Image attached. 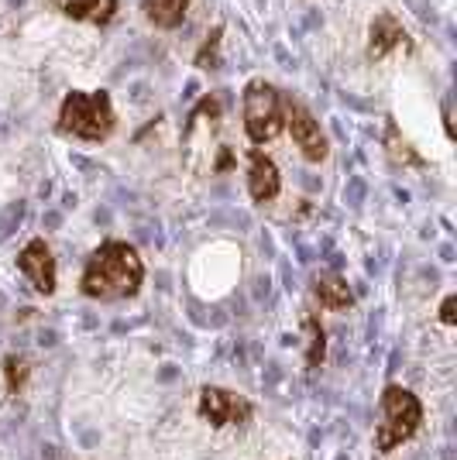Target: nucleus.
Instances as JSON below:
<instances>
[{"mask_svg": "<svg viewBox=\"0 0 457 460\" xmlns=\"http://www.w3.org/2000/svg\"><path fill=\"white\" fill-rule=\"evenodd\" d=\"M282 107H286V128L292 141H296V148L303 152L306 162H324L327 158V137L320 131V120L306 111L300 100H282Z\"/></svg>", "mask_w": 457, "mask_h": 460, "instance_id": "nucleus-5", "label": "nucleus"}, {"mask_svg": "<svg viewBox=\"0 0 457 460\" xmlns=\"http://www.w3.org/2000/svg\"><path fill=\"white\" fill-rule=\"evenodd\" d=\"M282 190V179H279V169L275 162L268 158L265 152L251 148L248 155V192L255 203H272Z\"/></svg>", "mask_w": 457, "mask_h": 460, "instance_id": "nucleus-8", "label": "nucleus"}, {"mask_svg": "<svg viewBox=\"0 0 457 460\" xmlns=\"http://www.w3.org/2000/svg\"><path fill=\"white\" fill-rule=\"evenodd\" d=\"M313 292H317L320 306L327 309H347L354 303V296H351V288H347V282H344L341 275H320Z\"/></svg>", "mask_w": 457, "mask_h": 460, "instance_id": "nucleus-12", "label": "nucleus"}, {"mask_svg": "<svg viewBox=\"0 0 457 460\" xmlns=\"http://www.w3.org/2000/svg\"><path fill=\"white\" fill-rule=\"evenodd\" d=\"M4 375H7V388L11 392H21V385L28 382V365L21 358H7L4 361Z\"/></svg>", "mask_w": 457, "mask_h": 460, "instance_id": "nucleus-15", "label": "nucleus"}, {"mask_svg": "<svg viewBox=\"0 0 457 460\" xmlns=\"http://www.w3.org/2000/svg\"><path fill=\"white\" fill-rule=\"evenodd\" d=\"M396 49H409V35H406V28H402L399 21L392 18V14H379V18L372 21V39H368V58H385L392 56Z\"/></svg>", "mask_w": 457, "mask_h": 460, "instance_id": "nucleus-9", "label": "nucleus"}, {"mask_svg": "<svg viewBox=\"0 0 457 460\" xmlns=\"http://www.w3.org/2000/svg\"><path fill=\"white\" fill-rule=\"evenodd\" d=\"M200 416L213 426H228V422H245L251 416V405L234 395L228 388H203L200 392Z\"/></svg>", "mask_w": 457, "mask_h": 460, "instance_id": "nucleus-6", "label": "nucleus"}, {"mask_svg": "<svg viewBox=\"0 0 457 460\" xmlns=\"http://www.w3.org/2000/svg\"><path fill=\"white\" fill-rule=\"evenodd\" d=\"M18 269L31 279V286L39 292H45V296L56 292V258H52V251L41 237L24 244V251L18 254Z\"/></svg>", "mask_w": 457, "mask_h": 460, "instance_id": "nucleus-7", "label": "nucleus"}, {"mask_svg": "<svg viewBox=\"0 0 457 460\" xmlns=\"http://www.w3.org/2000/svg\"><path fill=\"white\" fill-rule=\"evenodd\" d=\"M423 422V405L413 392H406L399 385H389L381 395V426L375 447L379 450H396L399 443H406Z\"/></svg>", "mask_w": 457, "mask_h": 460, "instance_id": "nucleus-4", "label": "nucleus"}, {"mask_svg": "<svg viewBox=\"0 0 457 460\" xmlns=\"http://www.w3.org/2000/svg\"><path fill=\"white\" fill-rule=\"evenodd\" d=\"M145 282V265L138 251L124 241H107L90 254L86 271H83V292L90 299H128Z\"/></svg>", "mask_w": 457, "mask_h": 460, "instance_id": "nucleus-1", "label": "nucleus"}, {"mask_svg": "<svg viewBox=\"0 0 457 460\" xmlns=\"http://www.w3.org/2000/svg\"><path fill=\"white\" fill-rule=\"evenodd\" d=\"M49 4L66 18L90 21V24H111L117 14V0H49Z\"/></svg>", "mask_w": 457, "mask_h": 460, "instance_id": "nucleus-10", "label": "nucleus"}, {"mask_svg": "<svg viewBox=\"0 0 457 460\" xmlns=\"http://www.w3.org/2000/svg\"><path fill=\"white\" fill-rule=\"evenodd\" d=\"M306 330H309V367H317L324 361V326L317 323V316H306Z\"/></svg>", "mask_w": 457, "mask_h": 460, "instance_id": "nucleus-13", "label": "nucleus"}, {"mask_svg": "<svg viewBox=\"0 0 457 460\" xmlns=\"http://www.w3.org/2000/svg\"><path fill=\"white\" fill-rule=\"evenodd\" d=\"M245 131L251 145H265L286 131V107L282 93L265 83V79H251L245 86Z\"/></svg>", "mask_w": 457, "mask_h": 460, "instance_id": "nucleus-3", "label": "nucleus"}, {"mask_svg": "<svg viewBox=\"0 0 457 460\" xmlns=\"http://www.w3.org/2000/svg\"><path fill=\"white\" fill-rule=\"evenodd\" d=\"M114 124V103L103 90H96V93L73 90L62 100V111H58V131L62 135L83 137V141H107Z\"/></svg>", "mask_w": 457, "mask_h": 460, "instance_id": "nucleus-2", "label": "nucleus"}, {"mask_svg": "<svg viewBox=\"0 0 457 460\" xmlns=\"http://www.w3.org/2000/svg\"><path fill=\"white\" fill-rule=\"evenodd\" d=\"M454 309H457V299L454 296H447V299H444V306H440V320H444L447 326L454 323Z\"/></svg>", "mask_w": 457, "mask_h": 460, "instance_id": "nucleus-17", "label": "nucleus"}, {"mask_svg": "<svg viewBox=\"0 0 457 460\" xmlns=\"http://www.w3.org/2000/svg\"><path fill=\"white\" fill-rule=\"evenodd\" d=\"M141 11H145V18L152 21L155 28H179L183 18H186V11H190V0H145L141 4Z\"/></svg>", "mask_w": 457, "mask_h": 460, "instance_id": "nucleus-11", "label": "nucleus"}, {"mask_svg": "<svg viewBox=\"0 0 457 460\" xmlns=\"http://www.w3.org/2000/svg\"><path fill=\"white\" fill-rule=\"evenodd\" d=\"M389 145H392V155H396V158H402V162H409V165H417V162H419V155L409 152V145H406V141H399V135H396V131L389 135Z\"/></svg>", "mask_w": 457, "mask_h": 460, "instance_id": "nucleus-16", "label": "nucleus"}, {"mask_svg": "<svg viewBox=\"0 0 457 460\" xmlns=\"http://www.w3.org/2000/svg\"><path fill=\"white\" fill-rule=\"evenodd\" d=\"M220 35H224V28H213L203 41V49H200V56H196V66L200 69H217V52H220Z\"/></svg>", "mask_w": 457, "mask_h": 460, "instance_id": "nucleus-14", "label": "nucleus"}]
</instances>
